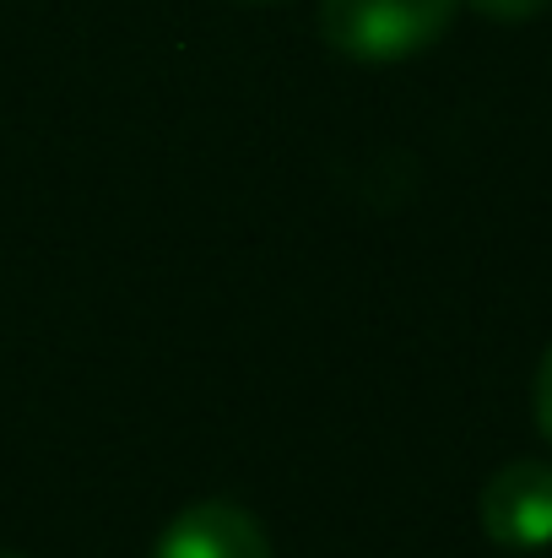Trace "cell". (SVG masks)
Instances as JSON below:
<instances>
[{"mask_svg": "<svg viewBox=\"0 0 552 558\" xmlns=\"http://www.w3.org/2000/svg\"><path fill=\"white\" fill-rule=\"evenodd\" d=\"M461 0H320V33L347 60H406L439 44Z\"/></svg>", "mask_w": 552, "mask_h": 558, "instance_id": "cell-1", "label": "cell"}, {"mask_svg": "<svg viewBox=\"0 0 552 558\" xmlns=\"http://www.w3.org/2000/svg\"><path fill=\"white\" fill-rule=\"evenodd\" d=\"M482 532L504 554H542L552 548V461H510L482 483L477 499Z\"/></svg>", "mask_w": 552, "mask_h": 558, "instance_id": "cell-2", "label": "cell"}, {"mask_svg": "<svg viewBox=\"0 0 552 558\" xmlns=\"http://www.w3.org/2000/svg\"><path fill=\"white\" fill-rule=\"evenodd\" d=\"M152 558H271V537L244 505L200 499L163 526Z\"/></svg>", "mask_w": 552, "mask_h": 558, "instance_id": "cell-3", "label": "cell"}, {"mask_svg": "<svg viewBox=\"0 0 552 558\" xmlns=\"http://www.w3.org/2000/svg\"><path fill=\"white\" fill-rule=\"evenodd\" d=\"M471 11H482L488 22H531V16H542L552 0H466Z\"/></svg>", "mask_w": 552, "mask_h": 558, "instance_id": "cell-4", "label": "cell"}, {"mask_svg": "<svg viewBox=\"0 0 552 558\" xmlns=\"http://www.w3.org/2000/svg\"><path fill=\"white\" fill-rule=\"evenodd\" d=\"M531 412H537V428H542V439L552 445V342H548V353H542V364H537V385H531Z\"/></svg>", "mask_w": 552, "mask_h": 558, "instance_id": "cell-5", "label": "cell"}, {"mask_svg": "<svg viewBox=\"0 0 552 558\" xmlns=\"http://www.w3.org/2000/svg\"><path fill=\"white\" fill-rule=\"evenodd\" d=\"M0 558H22V554H0Z\"/></svg>", "mask_w": 552, "mask_h": 558, "instance_id": "cell-6", "label": "cell"}, {"mask_svg": "<svg viewBox=\"0 0 552 558\" xmlns=\"http://www.w3.org/2000/svg\"><path fill=\"white\" fill-rule=\"evenodd\" d=\"M255 5H271V0H255Z\"/></svg>", "mask_w": 552, "mask_h": 558, "instance_id": "cell-7", "label": "cell"}]
</instances>
